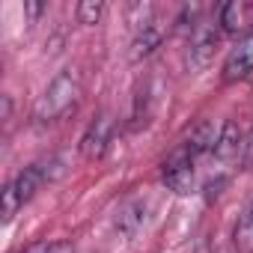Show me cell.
Returning <instances> with one entry per match:
<instances>
[{
  "mask_svg": "<svg viewBox=\"0 0 253 253\" xmlns=\"http://www.w3.org/2000/svg\"><path fill=\"white\" fill-rule=\"evenodd\" d=\"M244 161H247V164H253V134L244 140Z\"/></svg>",
  "mask_w": 253,
  "mask_h": 253,
  "instance_id": "obj_17",
  "label": "cell"
},
{
  "mask_svg": "<svg viewBox=\"0 0 253 253\" xmlns=\"http://www.w3.org/2000/svg\"><path fill=\"white\" fill-rule=\"evenodd\" d=\"M161 182L173 194H191L194 191V158L179 146L170 158L161 164Z\"/></svg>",
  "mask_w": 253,
  "mask_h": 253,
  "instance_id": "obj_2",
  "label": "cell"
},
{
  "mask_svg": "<svg viewBox=\"0 0 253 253\" xmlns=\"http://www.w3.org/2000/svg\"><path fill=\"white\" fill-rule=\"evenodd\" d=\"M161 39H164V33H161L158 24H146V27H140L137 36H134V42H131V63L146 60V57L161 45Z\"/></svg>",
  "mask_w": 253,
  "mask_h": 253,
  "instance_id": "obj_10",
  "label": "cell"
},
{
  "mask_svg": "<svg viewBox=\"0 0 253 253\" xmlns=\"http://www.w3.org/2000/svg\"><path fill=\"white\" fill-rule=\"evenodd\" d=\"M21 253H78L72 241H63V238H45V241H33L27 244Z\"/></svg>",
  "mask_w": 253,
  "mask_h": 253,
  "instance_id": "obj_12",
  "label": "cell"
},
{
  "mask_svg": "<svg viewBox=\"0 0 253 253\" xmlns=\"http://www.w3.org/2000/svg\"><path fill=\"white\" fill-rule=\"evenodd\" d=\"M211 155H214L220 164H229V161H235L238 155H244V134H241V128H238L232 119L220 125V134H217V143H214Z\"/></svg>",
  "mask_w": 253,
  "mask_h": 253,
  "instance_id": "obj_6",
  "label": "cell"
},
{
  "mask_svg": "<svg viewBox=\"0 0 253 253\" xmlns=\"http://www.w3.org/2000/svg\"><path fill=\"white\" fill-rule=\"evenodd\" d=\"M217 134H220V128H214V122H211V119H203V122H197L194 128L188 131V137H185L182 149L197 161L200 155H206V152H211V149H214Z\"/></svg>",
  "mask_w": 253,
  "mask_h": 253,
  "instance_id": "obj_7",
  "label": "cell"
},
{
  "mask_svg": "<svg viewBox=\"0 0 253 253\" xmlns=\"http://www.w3.org/2000/svg\"><path fill=\"white\" fill-rule=\"evenodd\" d=\"M24 12H27L30 18H36V15L42 12V3H24Z\"/></svg>",
  "mask_w": 253,
  "mask_h": 253,
  "instance_id": "obj_18",
  "label": "cell"
},
{
  "mask_svg": "<svg viewBox=\"0 0 253 253\" xmlns=\"http://www.w3.org/2000/svg\"><path fill=\"white\" fill-rule=\"evenodd\" d=\"M220 27L217 24H197L194 27V39H191V48H188V69H206L214 57V48L220 42Z\"/></svg>",
  "mask_w": 253,
  "mask_h": 253,
  "instance_id": "obj_3",
  "label": "cell"
},
{
  "mask_svg": "<svg viewBox=\"0 0 253 253\" xmlns=\"http://www.w3.org/2000/svg\"><path fill=\"white\" fill-rule=\"evenodd\" d=\"M78 92H81L78 75H75L72 69L60 72V75L45 86V92L39 95V101H36V107H33V116H36L39 122H54V119H60L69 107H75Z\"/></svg>",
  "mask_w": 253,
  "mask_h": 253,
  "instance_id": "obj_1",
  "label": "cell"
},
{
  "mask_svg": "<svg viewBox=\"0 0 253 253\" xmlns=\"http://www.w3.org/2000/svg\"><path fill=\"white\" fill-rule=\"evenodd\" d=\"M250 72H253V33L241 36V39L229 48L220 75H223V84H235V81H244Z\"/></svg>",
  "mask_w": 253,
  "mask_h": 253,
  "instance_id": "obj_5",
  "label": "cell"
},
{
  "mask_svg": "<svg viewBox=\"0 0 253 253\" xmlns=\"http://www.w3.org/2000/svg\"><path fill=\"white\" fill-rule=\"evenodd\" d=\"M24 203H21V197L15 194V188H12V182L3 188V203H0V214H3V220L9 223L15 214H18V209H21Z\"/></svg>",
  "mask_w": 253,
  "mask_h": 253,
  "instance_id": "obj_15",
  "label": "cell"
},
{
  "mask_svg": "<svg viewBox=\"0 0 253 253\" xmlns=\"http://www.w3.org/2000/svg\"><path fill=\"white\" fill-rule=\"evenodd\" d=\"M146 211H149V203H146V200H131V203H125V206L119 209L116 220H113L116 232H119L122 238H134V235L143 229V223H146Z\"/></svg>",
  "mask_w": 253,
  "mask_h": 253,
  "instance_id": "obj_8",
  "label": "cell"
},
{
  "mask_svg": "<svg viewBox=\"0 0 253 253\" xmlns=\"http://www.w3.org/2000/svg\"><path fill=\"white\" fill-rule=\"evenodd\" d=\"M217 24H220L223 33H238V27H241V6L238 3H223Z\"/></svg>",
  "mask_w": 253,
  "mask_h": 253,
  "instance_id": "obj_14",
  "label": "cell"
},
{
  "mask_svg": "<svg viewBox=\"0 0 253 253\" xmlns=\"http://www.w3.org/2000/svg\"><path fill=\"white\" fill-rule=\"evenodd\" d=\"M45 179H48L45 167H42V164H30V167H24V170L15 176L12 188H15V194L21 197V203H30V200L36 197V191L42 188V182H45Z\"/></svg>",
  "mask_w": 253,
  "mask_h": 253,
  "instance_id": "obj_9",
  "label": "cell"
},
{
  "mask_svg": "<svg viewBox=\"0 0 253 253\" xmlns=\"http://www.w3.org/2000/svg\"><path fill=\"white\" fill-rule=\"evenodd\" d=\"M232 244L238 253H253V200L241 209L235 229H232Z\"/></svg>",
  "mask_w": 253,
  "mask_h": 253,
  "instance_id": "obj_11",
  "label": "cell"
},
{
  "mask_svg": "<svg viewBox=\"0 0 253 253\" xmlns=\"http://www.w3.org/2000/svg\"><path fill=\"white\" fill-rule=\"evenodd\" d=\"M223 185H226V179H223V176H220V179H211V182H206V200L211 203V200H214V197L223 191Z\"/></svg>",
  "mask_w": 253,
  "mask_h": 253,
  "instance_id": "obj_16",
  "label": "cell"
},
{
  "mask_svg": "<svg viewBox=\"0 0 253 253\" xmlns=\"http://www.w3.org/2000/svg\"><path fill=\"white\" fill-rule=\"evenodd\" d=\"M110 134H113V116L110 113H98L81 137V155L86 161H98L104 152H107V143H110Z\"/></svg>",
  "mask_w": 253,
  "mask_h": 253,
  "instance_id": "obj_4",
  "label": "cell"
},
{
  "mask_svg": "<svg viewBox=\"0 0 253 253\" xmlns=\"http://www.w3.org/2000/svg\"><path fill=\"white\" fill-rule=\"evenodd\" d=\"M101 15H104V3H101V0H81V3H78V21L81 24L92 27V24L101 21Z\"/></svg>",
  "mask_w": 253,
  "mask_h": 253,
  "instance_id": "obj_13",
  "label": "cell"
}]
</instances>
